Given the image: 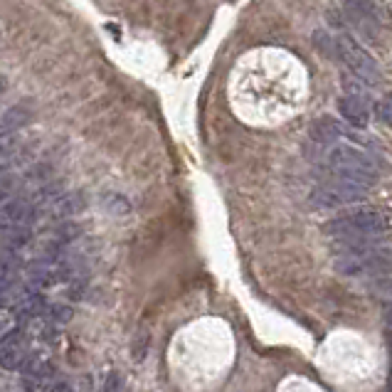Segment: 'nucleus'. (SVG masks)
<instances>
[{
    "mask_svg": "<svg viewBox=\"0 0 392 392\" xmlns=\"http://www.w3.org/2000/svg\"><path fill=\"white\" fill-rule=\"evenodd\" d=\"M148 340H151V336H148V331H141V333L136 336V340H134V348H131V358H134L136 363H141V360L146 358V353H148Z\"/></svg>",
    "mask_w": 392,
    "mask_h": 392,
    "instance_id": "obj_16",
    "label": "nucleus"
},
{
    "mask_svg": "<svg viewBox=\"0 0 392 392\" xmlns=\"http://www.w3.org/2000/svg\"><path fill=\"white\" fill-rule=\"evenodd\" d=\"M333 269L343 276H378L392 269V247L385 242H375L363 249L346 254H336Z\"/></svg>",
    "mask_w": 392,
    "mask_h": 392,
    "instance_id": "obj_2",
    "label": "nucleus"
},
{
    "mask_svg": "<svg viewBox=\"0 0 392 392\" xmlns=\"http://www.w3.org/2000/svg\"><path fill=\"white\" fill-rule=\"evenodd\" d=\"M340 84H343V92L346 94H353V96H363L368 94L370 89V82H365V79H360L358 74H353V72H346V74L340 76Z\"/></svg>",
    "mask_w": 392,
    "mask_h": 392,
    "instance_id": "obj_13",
    "label": "nucleus"
},
{
    "mask_svg": "<svg viewBox=\"0 0 392 392\" xmlns=\"http://www.w3.org/2000/svg\"><path fill=\"white\" fill-rule=\"evenodd\" d=\"M382 318H385V333H387V340L392 343V304H385L382 309Z\"/></svg>",
    "mask_w": 392,
    "mask_h": 392,
    "instance_id": "obj_18",
    "label": "nucleus"
},
{
    "mask_svg": "<svg viewBox=\"0 0 392 392\" xmlns=\"http://www.w3.org/2000/svg\"><path fill=\"white\" fill-rule=\"evenodd\" d=\"M25 373V378L28 380H47V378H52L54 375V365L52 360L45 355V353H30L28 360H25V365L20 368Z\"/></svg>",
    "mask_w": 392,
    "mask_h": 392,
    "instance_id": "obj_10",
    "label": "nucleus"
},
{
    "mask_svg": "<svg viewBox=\"0 0 392 392\" xmlns=\"http://www.w3.org/2000/svg\"><path fill=\"white\" fill-rule=\"evenodd\" d=\"M390 223L387 217L378 210H355L351 215L336 217L331 223H326L323 232L331 240H385Z\"/></svg>",
    "mask_w": 392,
    "mask_h": 392,
    "instance_id": "obj_1",
    "label": "nucleus"
},
{
    "mask_svg": "<svg viewBox=\"0 0 392 392\" xmlns=\"http://www.w3.org/2000/svg\"><path fill=\"white\" fill-rule=\"evenodd\" d=\"M375 114H378V118H380L385 126L392 129V94H385V96L375 104Z\"/></svg>",
    "mask_w": 392,
    "mask_h": 392,
    "instance_id": "obj_15",
    "label": "nucleus"
},
{
    "mask_svg": "<svg viewBox=\"0 0 392 392\" xmlns=\"http://www.w3.org/2000/svg\"><path fill=\"white\" fill-rule=\"evenodd\" d=\"M30 355V343L25 328H10L0 338V365L6 370H20Z\"/></svg>",
    "mask_w": 392,
    "mask_h": 392,
    "instance_id": "obj_6",
    "label": "nucleus"
},
{
    "mask_svg": "<svg viewBox=\"0 0 392 392\" xmlns=\"http://www.w3.org/2000/svg\"><path fill=\"white\" fill-rule=\"evenodd\" d=\"M6 183H8V168L0 165V187H6Z\"/></svg>",
    "mask_w": 392,
    "mask_h": 392,
    "instance_id": "obj_20",
    "label": "nucleus"
},
{
    "mask_svg": "<svg viewBox=\"0 0 392 392\" xmlns=\"http://www.w3.org/2000/svg\"><path fill=\"white\" fill-rule=\"evenodd\" d=\"M346 136H348L346 126H343L338 118L321 116L311 126V138L316 141L318 146H333V143H338V141L346 138Z\"/></svg>",
    "mask_w": 392,
    "mask_h": 392,
    "instance_id": "obj_9",
    "label": "nucleus"
},
{
    "mask_svg": "<svg viewBox=\"0 0 392 392\" xmlns=\"http://www.w3.org/2000/svg\"><path fill=\"white\" fill-rule=\"evenodd\" d=\"M370 187L358 185V183H346L338 180V178H328L326 185H318L313 193H311L309 203L311 207H318V210H336V207H346V205H355V203H363L368 198Z\"/></svg>",
    "mask_w": 392,
    "mask_h": 392,
    "instance_id": "obj_3",
    "label": "nucleus"
},
{
    "mask_svg": "<svg viewBox=\"0 0 392 392\" xmlns=\"http://www.w3.org/2000/svg\"><path fill=\"white\" fill-rule=\"evenodd\" d=\"M336 50H338V57L343 59V65L348 67V72L358 74L365 82L375 84L380 79V72H378V65L375 59L365 52L363 47L358 45V40H353L351 35H338L336 37Z\"/></svg>",
    "mask_w": 392,
    "mask_h": 392,
    "instance_id": "obj_4",
    "label": "nucleus"
},
{
    "mask_svg": "<svg viewBox=\"0 0 392 392\" xmlns=\"http://www.w3.org/2000/svg\"><path fill=\"white\" fill-rule=\"evenodd\" d=\"M45 313L50 316V321H52V323H70L72 316H74V311H72L70 306H62V304L47 306Z\"/></svg>",
    "mask_w": 392,
    "mask_h": 392,
    "instance_id": "obj_14",
    "label": "nucleus"
},
{
    "mask_svg": "<svg viewBox=\"0 0 392 392\" xmlns=\"http://www.w3.org/2000/svg\"><path fill=\"white\" fill-rule=\"evenodd\" d=\"M338 112L340 116L351 123L353 129H368L370 123V112H368V101L363 96H353V94H346L338 99Z\"/></svg>",
    "mask_w": 392,
    "mask_h": 392,
    "instance_id": "obj_8",
    "label": "nucleus"
},
{
    "mask_svg": "<svg viewBox=\"0 0 392 392\" xmlns=\"http://www.w3.org/2000/svg\"><path fill=\"white\" fill-rule=\"evenodd\" d=\"M375 296H378L382 304H392V279L378 281V287H375Z\"/></svg>",
    "mask_w": 392,
    "mask_h": 392,
    "instance_id": "obj_17",
    "label": "nucleus"
},
{
    "mask_svg": "<svg viewBox=\"0 0 392 392\" xmlns=\"http://www.w3.org/2000/svg\"><path fill=\"white\" fill-rule=\"evenodd\" d=\"M346 18L365 40H378L375 32H378V25H380V15L375 10L373 0H346Z\"/></svg>",
    "mask_w": 392,
    "mask_h": 392,
    "instance_id": "obj_7",
    "label": "nucleus"
},
{
    "mask_svg": "<svg viewBox=\"0 0 392 392\" xmlns=\"http://www.w3.org/2000/svg\"><path fill=\"white\" fill-rule=\"evenodd\" d=\"M32 121V112H28L25 106H10L3 116H0V134H12V131L25 129Z\"/></svg>",
    "mask_w": 392,
    "mask_h": 392,
    "instance_id": "obj_11",
    "label": "nucleus"
},
{
    "mask_svg": "<svg viewBox=\"0 0 392 392\" xmlns=\"http://www.w3.org/2000/svg\"><path fill=\"white\" fill-rule=\"evenodd\" d=\"M50 392H76V390H74V385H72V382L59 380V382H54V385L50 387Z\"/></svg>",
    "mask_w": 392,
    "mask_h": 392,
    "instance_id": "obj_19",
    "label": "nucleus"
},
{
    "mask_svg": "<svg viewBox=\"0 0 392 392\" xmlns=\"http://www.w3.org/2000/svg\"><path fill=\"white\" fill-rule=\"evenodd\" d=\"M0 245H3V225H0Z\"/></svg>",
    "mask_w": 392,
    "mask_h": 392,
    "instance_id": "obj_21",
    "label": "nucleus"
},
{
    "mask_svg": "<svg viewBox=\"0 0 392 392\" xmlns=\"http://www.w3.org/2000/svg\"><path fill=\"white\" fill-rule=\"evenodd\" d=\"M326 148V163L328 168H355L363 170L368 176L378 178V161L370 156L363 148L353 146V143H333V146H323Z\"/></svg>",
    "mask_w": 392,
    "mask_h": 392,
    "instance_id": "obj_5",
    "label": "nucleus"
},
{
    "mask_svg": "<svg viewBox=\"0 0 392 392\" xmlns=\"http://www.w3.org/2000/svg\"><path fill=\"white\" fill-rule=\"evenodd\" d=\"M390 392H392V375H390Z\"/></svg>",
    "mask_w": 392,
    "mask_h": 392,
    "instance_id": "obj_22",
    "label": "nucleus"
},
{
    "mask_svg": "<svg viewBox=\"0 0 392 392\" xmlns=\"http://www.w3.org/2000/svg\"><path fill=\"white\" fill-rule=\"evenodd\" d=\"M87 207V198L82 193H70V195H62L52 203V217H70L76 215V212H82Z\"/></svg>",
    "mask_w": 392,
    "mask_h": 392,
    "instance_id": "obj_12",
    "label": "nucleus"
}]
</instances>
